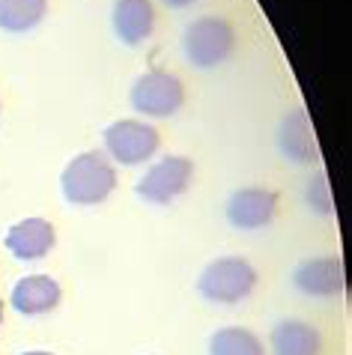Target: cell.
I'll list each match as a JSON object with an SVG mask.
<instances>
[{
  "label": "cell",
  "mask_w": 352,
  "mask_h": 355,
  "mask_svg": "<svg viewBox=\"0 0 352 355\" xmlns=\"http://www.w3.org/2000/svg\"><path fill=\"white\" fill-rule=\"evenodd\" d=\"M161 3H168L170 9H182V6H191L194 0H161Z\"/></svg>",
  "instance_id": "e0dca14e"
},
{
  "label": "cell",
  "mask_w": 352,
  "mask_h": 355,
  "mask_svg": "<svg viewBox=\"0 0 352 355\" xmlns=\"http://www.w3.org/2000/svg\"><path fill=\"white\" fill-rule=\"evenodd\" d=\"M278 212V197L269 189H242L227 200V218L239 230H260Z\"/></svg>",
  "instance_id": "52a82bcc"
},
{
  "label": "cell",
  "mask_w": 352,
  "mask_h": 355,
  "mask_svg": "<svg viewBox=\"0 0 352 355\" xmlns=\"http://www.w3.org/2000/svg\"><path fill=\"white\" fill-rule=\"evenodd\" d=\"M308 203H310V209L319 212V215H331V212H335V206H331L328 180H326V173H322V171L308 182Z\"/></svg>",
  "instance_id": "2e32d148"
},
{
  "label": "cell",
  "mask_w": 352,
  "mask_h": 355,
  "mask_svg": "<svg viewBox=\"0 0 352 355\" xmlns=\"http://www.w3.org/2000/svg\"><path fill=\"white\" fill-rule=\"evenodd\" d=\"M185 102V87L170 72H146L132 87V105L143 116H170Z\"/></svg>",
  "instance_id": "5b68a950"
},
{
  "label": "cell",
  "mask_w": 352,
  "mask_h": 355,
  "mask_svg": "<svg viewBox=\"0 0 352 355\" xmlns=\"http://www.w3.org/2000/svg\"><path fill=\"white\" fill-rule=\"evenodd\" d=\"M60 302V284L48 275H27L12 290V308L21 313H45Z\"/></svg>",
  "instance_id": "7c38bea8"
},
{
  "label": "cell",
  "mask_w": 352,
  "mask_h": 355,
  "mask_svg": "<svg viewBox=\"0 0 352 355\" xmlns=\"http://www.w3.org/2000/svg\"><path fill=\"white\" fill-rule=\"evenodd\" d=\"M24 355H51V352H24Z\"/></svg>",
  "instance_id": "ac0fdd59"
},
{
  "label": "cell",
  "mask_w": 352,
  "mask_h": 355,
  "mask_svg": "<svg viewBox=\"0 0 352 355\" xmlns=\"http://www.w3.org/2000/svg\"><path fill=\"white\" fill-rule=\"evenodd\" d=\"M6 248L18 260H42L54 248V227L45 218H24L9 227Z\"/></svg>",
  "instance_id": "9c48e42d"
},
{
  "label": "cell",
  "mask_w": 352,
  "mask_h": 355,
  "mask_svg": "<svg viewBox=\"0 0 352 355\" xmlns=\"http://www.w3.org/2000/svg\"><path fill=\"white\" fill-rule=\"evenodd\" d=\"M45 0H0V31L27 33L45 18Z\"/></svg>",
  "instance_id": "5bb4252c"
},
{
  "label": "cell",
  "mask_w": 352,
  "mask_h": 355,
  "mask_svg": "<svg viewBox=\"0 0 352 355\" xmlns=\"http://www.w3.org/2000/svg\"><path fill=\"white\" fill-rule=\"evenodd\" d=\"M275 355H319V331L301 320H283L272 331Z\"/></svg>",
  "instance_id": "4fadbf2b"
},
{
  "label": "cell",
  "mask_w": 352,
  "mask_h": 355,
  "mask_svg": "<svg viewBox=\"0 0 352 355\" xmlns=\"http://www.w3.org/2000/svg\"><path fill=\"white\" fill-rule=\"evenodd\" d=\"M209 355H263V343L248 329L230 325V329H218L212 334Z\"/></svg>",
  "instance_id": "9a60e30c"
},
{
  "label": "cell",
  "mask_w": 352,
  "mask_h": 355,
  "mask_svg": "<svg viewBox=\"0 0 352 355\" xmlns=\"http://www.w3.org/2000/svg\"><path fill=\"white\" fill-rule=\"evenodd\" d=\"M182 48L191 66L197 69H215L224 63L236 48V33L224 18L203 15L197 21H191L182 33Z\"/></svg>",
  "instance_id": "7a4b0ae2"
},
{
  "label": "cell",
  "mask_w": 352,
  "mask_h": 355,
  "mask_svg": "<svg viewBox=\"0 0 352 355\" xmlns=\"http://www.w3.org/2000/svg\"><path fill=\"white\" fill-rule=\"evenodd\" d=\"M0 320H3V302H0Z\"/></svg>",
  "instance_id": "d6986e66"
},
{
  "label": "cell",
  "mask_w": 352,
  "mask_h": 355,
  "mask_svg": "<svg viewBox=\"0 0 352 355\" xmlns=\"http://www.w3.org/2000/svg\"><path fill=\"white\" fill-rule=\"evenodd\" d=\"M254 287H257V272L242 257H221L209 263L197 281V290L203 293V299L218 302V304H236L242 299H248Z\"/></svg>",
  "instance_id": "3957f363"
},
{
  "label": "cell",
  "mask_w": 352,
  "mask_h": 355,
  "mask_svg": "<svg viewBox=\"0 0 352 355\" xmlns=\"http://www.w3.org/2000/svg\"><path fill=\"white\" fill-rule=\"evenodd\" d=\"M194 176V164L182 155H168V159L155 162L150 171L143 173V180L138 182V194L150 203H170L173 197H179L188 189Z\"/></svg>",
  "instance_id": "8992f818"
},
{
  "label": "cell",
  "mask_w": 352,
  "mask_h": 355,
  "mask_svg": "<svg viewBox=\"0 0 352 355\" xmlns=\"http://www.w3.org/2000/svg\"><path fill=\"white\" fill-rule=\"evenodd\" d=\"M278 146L287 159L299 162V164H310L317 162V137L310 132L308 114L305 107H296L292 114L283 116V123L278 125Z\"/></svg>",
  "instance_id": "30bf717a"
},
{
  "label": "cell",
  "mask_w": 352,
  "mask_h": 355,
  "mask_svg": "<svg viewBox=\"0 0 352 355\" xmlns=\"http://www.w3.org/2000/svg\"><path fill=\"white\" fill-rule=\"evenodd\" d=\"M161 137L152 125L134 123V120H120L105 129V150L114 162L120 164H143L159 153Z\"/></svg>",
  "instance_id": "277c9868"
},
{
  "label": "cell",
  "mask_w": 352,
  "mask_h": 355,
  "mask_svg": "<svg viewBox=\"0 0 352 355\" xmlns=\"http://www.w3.org/2000/svg\"><path fill=\"white\" fill-rule=\"evenodd\" d=\"M63 194L69 203L78 206H96L107 200V194L116 185V173L105 153H81L69 162L63 171Z\"/></svg>",
  "instance_id": "6da1fadb"
},
{
  "label": "cell",
  "mask_w": 352,
  "mask_h": 355,
  "mask_svg": "<svg viewBox=\"0 0 352 355\" xmlns=\"http://www.w3.org/2000/svg\"><path fill=\"white\" fill-rule=\"evenodd\" d=\"M292 284L305 295H337L344 293L346 278L344 266L335 257H319V260H305L292 272Z\"/></svg>",
  "instance_id": "ba28073f"
},
{
  "label": "cell",
  "mask_w": 352,
  "mask_h": 355,
  "mask_svg": "<svg viewBox=\"0 0 352 355\" xmlns=\"http://www.w3.org/2000/svg\"><path fill=\"white\" fill-rule=\"evenodd\" d=\"M152 0H116L114 3V31L125 45H141L152 33Z\"/></svg>",
  "instance_id": "8fae6325"
}]
</instances>
